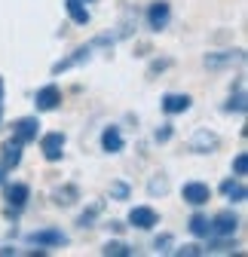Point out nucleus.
<instances>
[{
	"instance_id": "f03ea898",
	"label": "nucleus",
	"mask_w": 248,
	"mask_h": 257,
	"mask_svg": "<svg viewBox=\"0 0 248 257\" xmlns=\"http://www.w3.org/2000/svg\"><path fill=\"white\" fill-rule=\"evenodd\" d=\"M65 132H46L43 138H40V150H43V156L49 159V163H58L61 156H65Z\"/></svg>"
},
{
	"instance_id": "393cba45",
	"label": "nucleus",
	"mask_w": 248,
	"mask_h": 257,
	"mask_svg": "<svg viewBox=\"0 0 248 257\" xmlns=\"http://www.w3.org/2000/svg\"><path fill=\"white\" fill-rule=\"evenodd\" d=\"M175 254H181V257H184V254H187V257H193V254H202V248H199V245H184V248H178Z\"/></svg>"
},
{
	"instance_id": "f8f14e48",
	"label": "nucleus",
	"mask_w": 248,
	"mask_h": 257,
	"mask_svg": "<svg viewBox=\"0 0 248 257\" xmlns=\"http://www.w3.org/2000/svg\"><path fill=\"white\" fill-rule=\"evenodd\" d=\"M58 101H61V92H58V86H55V83L43 86V89L37 92V98H34L37 110H55V107H58Z\"/></svg>"
},
{
	"instance_id": "f3484780",
	"label": "nucleus",
	"mask_w": 248,
	"mask_h": 257,
	"mask_svg": "<svg viewBox=\"0 0 248 257\" xmlns=\"http://www.w3.org/2000/svg\"><path fill=\"white\" fill-rule=\"evenodd\" d=\"M101 147H104L107 153H119V150H122V135H119L116 125H107L104 132H101Z\"/></svg>"
},
{
	"instance_id": "bb28decb",
	"label": "nucleus",
	"mask_w": 248,
	"mask_h": 257,
	"mask_svg": "<svg viewBox=\"0 0 248 257\" xmlns=\"http://www.w3.org/2000/svg\"><path fill=\"white\" fill-rule=\"evenodd\" d=\"M0 101H4V80H0Z\"/></svg>"
},
{
	"instance_id": "1a4fd4ad",
	"label": "nucleus",
	"mask_w": 248,
	"mask_h": 257,
	"mask_svg": "<svg viewBox=\"0 0 248 257\" xmlns=\"http://www.w3.org/2000/svg\"><path fill=\"white\" fill-rule=\"evenodd\" d=\"M129 223L138 227V230H150V227H157V223H160V214L153 211L150 205H135L129 211Z\"/></svg>"
},
{
	"instance_id": "2eb2a0df",
	"label": "nucleus",
	"mask_w": 248,
	"mask_h": 257,
	"mask_svg": "<svg viewBox=\"0 0 248 257\" xmlns=\"http://www.w3.org/2000/svg\"><path fill=\"white\" fill-rule=\"evenodd\" d=\"M28 196H31V187H28V184H10V187H7V202H10L13 208H22V205L28 202Z\"/></svg>"
},
{
	"instance_id": "7ed1b4c3",
	"label": "nucleus",
	"mask_w": 248,
	"mask_h": 257,
	"mask_svg": "<svg viewBox=\"0 0 248 257\" xmlns=\"http://www.w3.org/2000/svg\"><path fill=\"white\" fill-rule=\"evenodd\" d=\"M37 132H40L37 116H22V119H16V122H13V138H19L22 144L37 141Z\"/></svg>"
},
{
	"instance_id": "c85d7f7f",
	"label": "nucleus",
	"mask_w": 248,
	"mask_h": 257,
	"mask_svg": "<svg viewBox=\"0 0 248 257\" xmlns=\"http://www.w3.org/2000/svg\"><path fill=\"white\" fill-rule=\"evenodd\" d=\"M83 4H92V0H83Z\"/></svg>"
},
{
	"instance_id": "6ab92c4d",
	"label": "nucleus",
	"mask_w": 248,
	"mask_h": 257,
	"mask_svg": "<svg viewBox=\"0 0 248 257\" xmlns=\"http://www.w3.org/2000/svg\"><path fill=\"white\" fill-rule=\"evenodd\" d=\"M101 251H104V254H119V257H129V254H132V248H129L126 242H107Z\"/></svg>"
},
{
	"instance_id": "412c9836",
	"label": "nucleus",
	"mask_w": 248,
	"mask_h": 257,
	"mask_svg": "<svg viewBox=\"0 0 248 257\" xmlns=\"http://www.w3.org/2000/svg\"><path fill=\"white\" fill-rule=\"evenodd\" d=\"M233 172H236V178H242V175L248 172V153H236V159H233Z\"/></svg>"
},
{
	"instance_id": "5701e85b",
	"label": "nucleus",
	"mask_w": 248,
	"mask_h": 257,
	"mask_svg": "<svg viewBox=\"0 0 248 257\" xmlns=\"http://www.w3.org/2000/svg\"><path fill=\"white\" fill-rule=\"evenodd\" d=\"M169 245H172V236H169V233H166V236H160L157 242H153V248H157V251H172Z\"/></svg>"
},
{
	"instance_id": "423d86ee",
	"label": "nucleus",
	"mask_w": 248,
	"mask_h": 257,
	"mask_svg": "<svg viewBox=\"0 0 248 257\" xmlns=\"http://www.w3.org/2000/svg\"><path fill=\"white\" fill-rule=\"evenodd\" d=\"M28 242L37 248H58L68 242V236L61 230H34V233H28Z\"/></svg>"
},
{
	"instance_id": "a878e982",
	"label": "nucleus",
	"mask_w": 248,
	"mask_h": 257,
	"mask_svg": "<svg viewBox=\"0 0 248 257\" xmlns=\"http://www.w3.org/2000/svg\"><path fill=\"white\" fill-rule=\"evenodd\" d=\"M169 135H172V128H169V125H166V128H160V132H157V141H166V138H169Z\"/></svg>"
},
{
	"instance_id": "ddd939ff",
	"label": "nucleus",
	"mask_w": 248,
	"mask_h": 257,
	"mask_svg": "<svg viewBox=\"0 0 248 257\" xmlns=\"http://www.w3.org/2000/svg\"><path fill=\"white\" fill-rule=\"evenodd\" d=\"M190 104H193V98L190 95H178V92H169L166 98H163V110L166 113H184V110H190Z\"/></svg>"
},
{
	"instance_id": "39448f33",
	"label": "nucleus",
	"mask_w": 248,
	"mask_h": 257,
	"mask_svg": "<svg viewBox=\"0 0 248 257\" xmlns=\"http://www.w3.org/2000/svg\"><path fill=\"white\" fill-rule=\"evenodd\" d=\"M245 52L242 49H230V52H208L205 55V68L218 71V68H230V64H242Z\"/></svg>"
},
{
	"instance_id": "dca6fc26",
	"label": "nucleus",
	"mask_w": 248,
	"mask_h": 257,
	"mask_svg": "<svg viewBox=\"0 0 248 257\" xmlns=\"http://www.w3.org/2000/svg\"><path fill=\"white\" fill-rule=\"evenodd\" d=\"M65 10H68V16H71L74 25H89V19H92L83 0H65Z\"/></svg>"
},
{
	"instance_id": "0eeeda50",
	"label": "nucleus",
	"mask_w": 248,
	"mask_h": 257,
	"mask_svg": "<svg viewBox=\"0 0 248 257\" xmlns=\"http://www.w3.org/2000/svg\"><path fill=\"white\" fill-rule=\"evenodd\" d=\"M169 19H172V7L166 4V0L150 4V10H147V28H150V31H163V28L169 25Z\"/></svg>"
},
{
	"instance_id": "f257e3e1",
	"label": "nucleus",
	"mask_w": 248,
	"mask_h": 257,
	"mask_svg": "<svg viewBox=\"0 0 248 257\" xmlns=\"http://www.w3.org/2000/svg\"><path fill=\"white\" fill-rule=\"evenodd\" d=\"M107 43H113V37H95V40L86 43V46H77L68 58H61V61H55V64H52V74L58 77V74H65V71L77 68V64H86L92 55H95V49H98V46H107Z\"/></svg>"
},
{
	"instance_id": "cd10ccee",
	"label": "nucleus",
	"mask_w": 248,
	"mask_h": 257,
	"mask_svg": "<svg viewBox=\"0 0 248 257\" xmlns=\"http://www.w3.org/2000/svg\"><path fill=\"white\" fill-rule=\"evenodd\" d=\"M4 172H7V169H4V166H0V184H4Z\"/></svg>"
},
{
	"instance_id": "c756f323",
	"label": "nucleus",
	"mask_w": 248,
	"mask_h": 257,
	"mask_svg": "<svg viewBox=\"0 0 248 257\" xmlns=\"http://www.w3.org/2000/svg\"><path fill=\"white\" fill-rule=\"evenodd\" d=\"M0 119H4V113H0Z\"/></svg>"
},
{
	"instance_id": "9d476101",
	"label": "nucleus",
	"mask_w": 248,
	"mask_h": 257,
	"mask_svg": "<svg viewBox=\"0 0 248 257\" xmlns=\"http://www.w3.org/2000/svg\"><path fill=\"white\" fill-rule=\"evenodd\" d=\"M236 230H239V217H236L233 211H221L218 217L211 220V233L221 236V239H230Z\"/></svg>"
},
{
	"instance_id": "b1692460",
	"label": "nucleus",
	"mask_w": 248,
	"mask_h": 257,
	"mask_svg": "<svg viewBox=\"0 0 248 257\" xmlns=\"http://www.w3.org/2000/svg\"><path fill=\"white\" fill-rule=\"evenodd\" d=\"M166 187H169L166 178H153V181H150V193H166Z\"/></svg>"
},
{
	"instance_id": "9b49d317",
	"label": "nucleus",
	"mask_w": 248,
	"mask_h": 257,
	"mask_svg": "<svg viewBox=\"0 0 248 257\" xmlns=\"http://www.w3.org/2000/svg\"><path fill=\"white\" fill-rule=\"evenodd\" d=\"M218 144H221V138L214 132H208V128H196V135L190 138V150L193 153H211Z\"/></svg>"
},
{
	"instance_id": "20e7f679",
	"label": "nucleus",
	"mask_w": 248,
	"mask_h": 257,
	"mask_svg": "<svg viewBox=\"0 0 248 257\" xmlns=\"http://www.w3.org/2000/svg\"><path fill=\"white\" fill-rule=\"evenodd\" d=\"M181 196H184V202H190V205H205L211 199V190L202 181H187L181 187Z\"/></svg>"
},
{
	"instance_id": "6e6552de",
	"label": "nucleus",
	"mask_w": 248,
	"mask_h": 257,
	"mask_svg": "<svg viewBox=\"0 0 248 257\" xmlns=\"http://www.w3.org/2000/svg\"><path fill=\"white\" fill-rule=\"evenodd\" d=\"M22 147H25V144H22L19 138H10V141L0 144V166H4L7 172L22 163Z\"/></svg>"
},
{
	"instance_id": "aec40b11",
	"label": "nucleus",
	"mask_w": 248,
	"mask_h": 257,
	"mask_svg": "<svg viewBox=\"0 0 248 257\" xmlns=\"http://www.w3.org/2000/svg\"><path fill=\"white\" fill-rule=\"evenodd\" d=\"M245 107H248V104H245V92H236V95H233V98L227 101V110H236V113H245Z\"/></svg>"
},
{
	"instance_id": "4468645a",
	"label": "nucleus",
	"mask_w": 248,
	"mask_h": 257,
	"mask_svg": "<svg viewBox=\"0 0 248 257\" xmlns=\"http://www.w3.org/2000/svg\"><path fill=\"white\" fill-rule=\"evenodd\" d=\"M221 193H224L227 199H233V202H245V196H248V190H245V184L239 178H227L221 184Z\"/></svg>"
},
{
	"instance_id": "4be33fe9",
	"label": "nucleus",
	"mask_w": 248,
	"mask_h": 257,
	"mask_svg": "<svg viewBox=\"0 0 248 257\" xmlns=\"http://www.w3.org/2000/svg\"><path fill=\"white\" fill-rule=\"evenodd\" d=\"M110 196L126 199V196H129V187H126V184H113V187H110Z\"/></svg>"
},
{
	"instance_id": "a211bd4d",
	"label": "nucleus",
	"mask_w": 248,
	"mask_h": 257,
	"mask_svg": "<svg viewBox=\"0 0 248 257\" xmlns=\"http://www.w3.org/2000/svg\"><path fill=\"white\" fill-rule=\"evenodd\" d=\"M187 227H190V233L199 236V239H208V236H211V220H208L205 214H193V217L187 220Z\"/></svg>"
}]
</instances>
